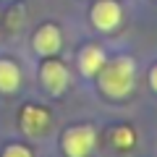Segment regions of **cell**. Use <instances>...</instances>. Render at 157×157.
Segmentation results:
<instances>
[{
  "instance_id": "cell-6",
  "label": "cell",
  "mask_w": 157,
  "mask_h": 157,
  "mask_svg": "<svg viewBox=\"0 0 157 157\" xmlns=\"http://www.w3.org/2000/svg\"><path fill=\"white\" fill-rule=\"evenodd\" d=\"M47 126H50V113H47L45 107L26 105L21 110V128L26 131V134L39 136V134H45V131H47Z\"/></svg>"
},
{
  "instance_id": "cell-3",
  "label": "cell",
  "mask_w": 157,
  "mask_h": 157,
  "mask_svg": "<svg viewBox=\"0 0 157 157\" xmlns=\"http://www.w3.org/2000/svg\"><path fill=\"white\" fill-rule=\"evenodd\" d=\"M89 16L100 32H113V29H118V24L123 18V8H121L118 0H97L92 6Z\"/></svg>"
},
{
  "instance_id": "cell-11",
  "label": "cell",
  "mask_w": 157,
  "mask_h": 157,
  "mask_svg": "<svg viewBox=\"0 0 157 157\" xmlns=\"http://www.w3.org/2000/svg\"><path fill=\"white\" fill-rule=\"evenodd\" d=\"M149 84H152V89L157 92V66H155V68L149 71Z\"/></svg>"
},
{
  "instance_id": "cell-4",
  "label": "cell",
  "mask_w": 157,
  "mask_h": 157,
  "mask_svg": "<svg viewBox=\"0 0 157 157\" xmlns=\"http://www.w3.org/2000/svg\"><path fill=\"white\" fill-rule=\"evenodd\" d=\"M39 76H42V84H45V89L50 92V94H63V92H66V86H68V68L63 66L60 60L47 58V60L42 63Z\"/></svg>"
},
{
  "instance_id": "cell-10",
  "label": "cell",
  "mask_w": 157,
  "mask_h": 157,
  "mask_svg": "<svg viewBox=\"0 0 157 157\" xmlns=\"http://www.w3.org/2000/svg\"><path fill=\"white\" fill-rule=\"evenodd\" d=\"M3 157H32V152H29L26 147H21V144H11L3 152Z\"/></svg>"
},
{
  "instance_id": "cell-1",
  "label": "cell",
  "mask_w": 157,
  "mask_h": 157,
  "mask_svg": "<svg viewBox=\"0 0 157 157\" xmlns=\"http://www.w3.org/2000/svg\"><path fill=\"white\" fill-rule=\"evenodd\" d=\"M97 78H100L102 94L113 97V100L126 97L131 89H134V81H136V63H134V58H128V55L110 58V60L102 66V71L97 73Z\"/></svg>"
},
{
  "instance_id": "cell-7",
  "label": "cell",
  "mask_w": 157,
  "mask_h": 157,
  "mask_svg": "<svg viewBox=\"0 0 157 157\" xmlns=\"http://www.w3.org/2000/svg\"><path fill=\"white\" fill-rule=\"evenodd\" d=\"M105 63H107V55L100 45H86L84 50L78 52V68H81L84 76H97Z\"/></svg>"
},
{
  "instance_id": "cell-2",
  "label": "cell",
  "mask_w": 157,
  "mask_h": 157,
  "mask_svg": "<svg viewBox=\"0 0 157 157\" xmlns=\"http://www.w3.org/2000/svg\"><path fill=\"white\" fill-rule=\"evenodd\" d=\"M94 128L92 126H73L63 134V149L68 157H86L94 149Z\"/></svg>"
},
{
  "instance_id": "cell-8",
  "label": "cell",
  "mask_w": 157,
  "mask_h": 157,
  "mask_svg": "<svg viewBox=\"0 0 157 157\" xmlns=\"http://www.w3.org/2000/svg\"><path fill=\"white\" fill-rule=\"evenodd\" d=\"M21 84V71L13 60H0V92H16Z\"/></svg>"
},
{
  "instance_id": "cell-9",
  "label": "cell",
  "mask_w": 157,
  "mask_h": 157,
  "mask_svg": "<svg viewBox=\"0 0 157 157\" xmlns=\"http://www.w3.org/2000/svg\"><path fill=\"white\" fill-rule=\"evenodd\" d=\"M110 141L118 147V149H128V147L136 141V136H134V131H131L128 126H118V128L110 134Z\"/></svg>"
},
{
  "instance_id": "cell-5",
  "label": "cell",
  "mask_w": 157,
  "mask_h": 157,
  "mask_svg": "<svg viewBox=\"0 0 157 157\" xmlns=\"http://www.w3.org/2000/svg\"><path fill=\"white\" fill-rule=\"evenodd\" d=\"M32 45H34V50H37L39 55H45V58L55 55V52L60 50V45H63L60 29H58L55 24H45V26H39L37 34H34V39H32Z\"/></svg>"
}]
</instances>
